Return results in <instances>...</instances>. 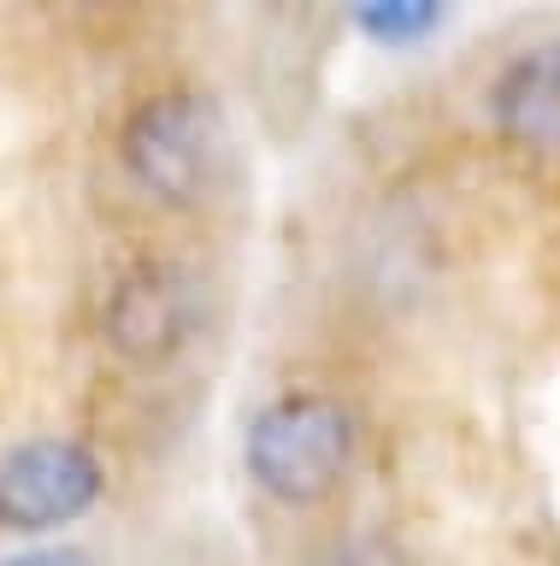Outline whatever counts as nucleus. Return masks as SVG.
Wrapping results in <instances>:
<instances>
[{"instance_id": "nucleus-6", "label": "nucleus", "mask_w": 560, "mask_h": 566, "mask_svg": "<svg viewBox=\"0 0 560 566\" xmlns=\"http://www.w3.org/2000/svg\"><path fill=\"white\" fill-rule=\"evenodd\" d=\"M355 24L372 35V42H390V48H408V42H425V35L443 24V7H355Z\"/></svg>"}, {"instance_id": "nucleus-2", "label": "nucleus", "mask_w": 560, "mask_h": 566, "mask_svg": "<svg viewBox=\"0 0 560 566\" xmlns=\"http://www.w3.org/2000/svg\"><path fill=\"white\" fill-rule=\"evenodd\" d=\"M242 460L266 495L307 507L342 484L348 460H355V419L330 396H284L254 413Z\"/></svg>"}, {"instance_id": "nucleus-7", "label": "nucleus", "mask_w": 560, "mask_h": 566, "mask_svg": "<svg viewBox=\"0 0 560 566\" xmlns=\"http://www.w3.org/2000/svg\"><path fill=\"white\" fill-rule=\"evenodd\" d=\"M325 566H413V555L395 548L390 537H348L342 548H330Z\"/></svg>"}, {"instance_id": "nucleus-4", "label": "nucleus", "mask_w": 560, "mask_h": 566, "mask_svg": "<svg viewBox=\"0 0 560 566\" xmlns=\"http://www.w3.org/2000/svg\"><path fill=\"white\" fill-rule=\"evenodd\" d=\"M101 460L72 437H36L0 454V531H54L89 513Z\"/></svg>"}, {"instance_id": "nucleus-8", "label": "nucleus", "mask_w": 560, "mask_h": 566, "mask_svg": "<svg viewBox=\"0 0 560 566\" xmlns=\"http://www.w3.org/2000/svg\"><path fill=\"white\" fill-rule=\"evenodd\" d=\"M12 566H89V560L72 555V548H47V555H24V560H12Z\"/></svg>"}, {"instance_id": "nucleus-1", "label": "nucleus", "mask_w": 560, "mask_h": 566, "mask_svg": "<svg viewBox=\"0 0 560 566\" xmlns=\"http://www.w3.org/2000/svg\"><path fill=\"white\" fill-rule=\"evenodd\" d=\"M125 171L166 207H189L219 184L224 166V106L201 88H166L148 95L125 118L118 136Z\"/></svg>"}, {"instance_id": "nucleus-5", "label": "nucleus", "mask_w": 560, "mask_h": 566, "mask_svg": "<svg viewBox=\"0 0 560 566\" xmlns=\"http://www.w3.org/2000/svg\"><path fill=\"white\" fill-rule=\"evenodd\" d=\"M489 118L525 148H560V42H537L501 65Z\"/></svg>"}, {"instance_id": "nucleus-3", "label": "nucleus", "mask_w": 560, "mask_h": 566, "mask_svg": "<svg viewBox=\"0 0 560 566\" xmlns=\"http://www.w3.org/2000/svg\"><path fill=\"white\" fill-rule=\"evenodd\" d=\"M207 295L201 277L178 260H136L130 272H118L107 295V343L118 360L130 366H166L189 348V336L201 331Z\"/></svg>"}]
</instances>
